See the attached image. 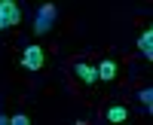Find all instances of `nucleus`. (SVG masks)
Returning <instances> with one entry per match:
<instances>
[{
  "label": "nucleus",
  "instance_id": "1",
  "mask_svg": "<svg viewBox=\"0 0 153 125\" xmlns=\"http://www.w3.org/2000/svg\"><path fill=\"white\" fill-rule=\"evenodd\" d=\"M19 21H22V9H19L16 0H6V3H0V31L16 28Z\"/></svg>",
  "mask_w": 153,
  "mask_h": 125
},
{
  "label": "nucleus",
  "instance_id": "2",
  "mask_svg": "<svg viewBox=\"0 0 153 125\" xmlns=\"http://www.w3.org/2000/svg\"><path fill=\"white\" fill-rule=\"evenodd\" d=\"M52 24H55V6L46 3V6H40V12H37V18H34V31L46 34V31H52Z\"/></svg>",
  "mask_w": 153,
  "mask_h": 125
},
{
  "label": "nucleus",
  "instance_id": "3",
  "mask_svg": "<svg viewBox=\"0 0 153 125\" xmlns=\"http://www.w3.org/2000/svg\"><path fill=\"white\" fill-rule=\"evenodd\" d=\"M43 61H46V52H43L40 46H28L22 52V67H28V70H40Z\"/></svg>",
  "mask_w": 153,
  "mask_h": 125
},
{
  "label": "nucleus",
  "instance_id": "4",
  "mask_svg": "<svg viewBox=\"0 0 153 125\" xmlns=\"http://www.w3.org/2000/svg\"><path fill=\"white\" fill-rule=\"evenodd\" d=\"M74 73H76V76H80V79H83L86 85H95V79H98L95 67H92V64H83V61H80V64L74 67Z\"/></svg>",
  "mask_w": 153,
  "mask_h": 125
},
{
  "label": "nucleus",
  "instance_id": "5",
  "mask_svg": "<svg viewBox=\"0 0 153 125\" xmlns=\"http://www.w3.org/2000/svg\"><path fill=\"white\" fill-rule=\"evenodd\" d=\"M138 49L144 52V58H147V61L153 58V31H150V28H147L141 37H138Z\"/></svg>",
  "mask_w": 153,
  "mask_h": 125
},
{
  "label": "nucleus",
  "instance_id": "6",
  "mask_svg": "<svg viewBox=\"0 0 153 125\" xmlns=\"http://www.w3.org/2000/svg\"><path fill=\"white\" fill-rule=\"evenodd\" d=\"M95 73H98V79H104V82H110L113 76H117V61H101Z\"/></svg>",
  "mask_w": 153,
  "mask_h": 125
},
{
  "label": "nucleus",
  "instance_id": "7",
  "mask_svg": "<svg viewBox=\"0 0 153 125\" xmlns=\"http://www.w3.org/2000/svg\"><path fill=\"white\" fill-rule=\"evenodd\" d=\"M126 116H129V110H126L123 104L107 107V113H104V119H107V122H126Z\"/></svg>",
  "mask_w": 153,
  "mask_h": 125
},
{
  "label": "nucleus",
  "instance_id": "8",
  "mask_svg": "<svg viewBox=\"0 0 153 125\" xmlns=\"http://www.w3.org/2000/svg\"><path fill=\"white\" fill-rule=\"evenodd\" d=\"M141 104H144V110H147V113L153 110V92H150V89H144V92H141Z\"/></svg>",
  "mask_w": 153,
  "mask_h": 125
},
{
  "label": "nucleus",
  "instance_id": "9",
  "mask_svg": "<svg viewBox=\"0 0 153 125\" xmlns=\"http://www.w3.org/2000/svg\"><path fill=\"white\" fill-rule=\"evenodd\" d=\"M9 122H12V125H28V116H22V113H16V116H9Z\"/></svg>",
  "mask_w": 153,
  "mask_h": 125
},
{
  "label": "nucleus",
  "instance_id": "10",
  "mask_svg": "<svg viewBox=\"0 0 153 125\" xmlns=\"http://www.w3.org/2000/svg\"><path fill=\"white\" fill-rule=\"evenodd\" d=\"M0 3H6V0H0Z\"/></svg>",
  "mask_w": 153,
  "mask_h": 125
}]
</instances>
